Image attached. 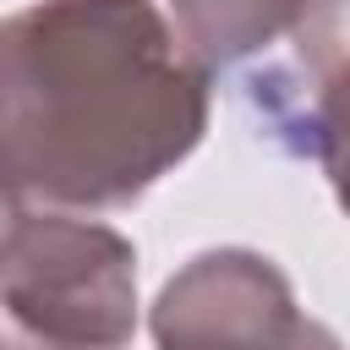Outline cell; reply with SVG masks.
Wrapping results in <instances>:
<instances>
[{"label": "cell", "instance_id": "277c9868", "mask_svg": "<svg viewBox=\"0 0 350 350\" xmlns=\"http://www.w3.org/2000/svg\"><path fill=\"white\" fill-rule=\"evenodd\" d=\"M295 60L268 88L279 131L312 153L328 180H350V0H301L290 22Z\"/></svg>", "mask_w": 350, "mask_h": 350}, {"label": "cell", "instance_id": "52a82bcc", "mask_svg": "<svg viewBox=\"0 0 350 350\" xmlns=\"http://www.w3.org/2000/svg\"><path fill=\"white\" fill-rule=\"evenodd\" d=\"M334 191H339V208L350 213V180H334Z\"/></svg>", "mask_w": 350, "mask_h": 350}, {"label": "cell", "instance_id": "8992f818", "mask_svg": "<svg viewBox=\"0 0 350 350\" xmlns=\"http://www.w3.org/2000/svg\"><path fill=\"white\" fill-rule=\"evenodd\" d=\"M16 213H27V197H22L11 180H0V235L16 224Z\"/></svg>", "mask_w": 350, "mask_h": 350}, {"label": "cell", "instance_id": "ba28073f", "mask_svg": "<svg viewBox=\"0 0 350 350\" xmlns=\"http://www.w3.org/2000/svg\"><path fill=\"white\" fill-rule=\"evenodd\" d=\"M0 350H22V345H16V339H11L5 328H0Z\"/></svg>", "mask_w": 350, "mask_h": 350}, {"label": "cell", "instance_id": "5b68a950", "mask_svg": "<svg viewBox=\"0 0 350 350\" xmlns=\"http://www.w3.org/2000/svg\"><path fill=\"white\" fill-rule=\"evenodd\" d=\"M295 11L301 0H175L180 44L202 71L262 49L273 33L295 22Z\"/></svg>", "mask_w": 350, "mask_h": 350}, {"label": "cell", "instance_id": "3957f363", "mask_svg": "<svg viewBox=\"0 0 350 350\" xmlns=\"http://www.w3.org/2000/svg\"><path fill=\"white\" fill-rule=\"evenodd\" d=\"M159 350H339V339L306 317L290 279L241 246L191 257L153 306Z\"/></svg>", "mask_w": 350, "mask_h": 350}, {"label": "cell", "instance_id": "7a4b0ae2", "mask_svg": "<svg viewBox=\"0 0 350 350\" xmlns=\"http://www.w3.org/2000/svg\"><path fill=\"white\" fill-rule=\"evenodd\" d=\"M0 306L38 350H120L137 328V252L66 213H16L0 235Z\"/></svg>", "mask_w": 350, "mask_h": 350}, {"label": "cell", "instance_id": "6da1fadb", "mask_svg": "<svg viewBox=\"0 0 350 350\" xmlns=\"http://www.w3.org/2000/svg\"><path fill=\"white\" fill-rule=\"evenodd\" d=\"M202 126L208 71L153 0H44L0 22V180L27 202H137Z\"/></svg>", "mask_w": 350, "mask_h": 350}]
</instances>
